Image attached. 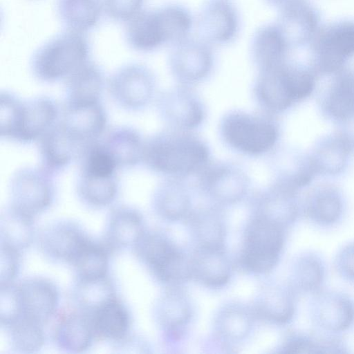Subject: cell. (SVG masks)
I'll return each mask as SVG.
<instances>
[{"label": "cell", "mask_w": 354, "mask_h": 354, "mask_svg": "<svg viewBox=\"0 0 354 354\" xmlns=\"http://www.w3.org/2000/svg\"><path fill=\"white\" fill-rule=\"evenodd\" d=\"M209 148L193 131L167 128L145 142L142 162L166 178L196 176L211 160Z\"/></svg>", "instance_id": "6da1fadb"}, {"label": "cell", "mask_w": 354, "mask_h": 354, "mask_svg": "<svg viewBox=\"0 0 354 354\" xmlns=\"http://www.w3.org/2000/svg\"><path fill=\"white\" fill-rule=\"evenodd\" d=\"M318 77L310 66L286 62L259 71L253 92L262 111L276 115L308 99Z\"/></svg>", "instance_id": "7a4b0ae2"}, {"label": "cell", "mask_w": 354, "mask_h": 354, "mask_svg": "<svg viewBox=\"0 0 354 354\" xmlns=\"http://www.w3.org/2000/svg\"><path fill=\"white\" fill-rule=\"evenodd\" d=\"M0 135L1 138L20 144L39 139L57 122L59 109L47 96L22 100L9 91L0 96Z\"/></svg>", "instance_id": "3957f363"}, {"label": "cell", "mask_w": 354, "mask_h": 354, "mask_svg": "<svg viewBox=\"0 0 354 354\" xmlns=\"http://www.w3.org/2000/svg\"><path fill=\"white\" fill-rule=\"evenodd\" d=\"M225 144L243 155L259 156L272 151L279 141L281 129L275 115L262 111L251 113L233 110L219 123Z\"/></svg>", "instance_id": "277c9868"}, {"label": "cell", "mask_w": 354, "mask_h": 354, "mask_svg": "<svg viewBox=\"0 0 354 354\" xmlns=\"http://www.w3.org/2000/svg\"><path fill=\"white\" fill-rule=\"evenodd\" d=\"M90 53V44L85 34L65 30L35 50L30 60V68L37 80L56 82L66 80L88 61Z\"/></svg>", "instance_id": "5b68a950"}, {"label": "cell", "mask_w": 354, "mask_h": 354, "mask_svg": "<svg viewBox=\"0 0 354 354\" xmlns=\"http://www.w3.org/2000/svg\"><path fill=\"white\" fill-rule=\"evenodd\" d=\"M287 231L275 223L253 215L244 232L240 266L253 274H264L272 271L280 260Z\"/></svg>", "instance_id": "8992f818"}, {"label": "cell", "mask_w": 354, "mask_h": 354, "mask_svg": "<svg viewBox=\"0 0 354 354\" xmlns=\"http://www.w3.org/2000/svg\"><path fill=\"white\" fill-rule=\"evenodd\" d=\"M133 249L159 281L171 286L191 279L189 257L165 234L145 231Z\"/></svg>", "instance_id": "52a82bcc"}, {"label": "cell", "mask_w": 354, "mask_h": 354, "mask_svg": "<svg viewBox=\"0 0 354 354\" xmlns=\"http://www.w3.org/2000/svg\"><path fill=\"white\" fill-rule=\"evenodd\" d=\"M309 66L316 75L330 77L354 57V20L344 19L320 27L310 42Z\"/></svg>", "instance_id": "ba28073f"}, {"label": "cell", "mask_w": 354, "mask_h": 354, "mask_svg": "<svg viewBox=\"0 0 354 354\" xmlns=\"http://www.w3.org/2000/svg\"><path fill=\"white\" fill-rule=\"evenodd\" d=\"M54 176L41 167H23L11 176V205L32 216L44 212L56 195Z\"/></svg>", "instance_id": "9c48e42d"}, {"label": "cell", "mask_w": 354, "mask_h": 354, "mask_svg": "<svg viewBox=\"0 0 354 354\" xmlns=\"http://www.w3.org/2000/svg\"><path fill=\"white\" fill-rule=\"evenodd\" d=\"M196 177L198 189L219 206L242 201L250 185L249 177L242 169L226 162L211 160Z\"/></svg>", "instance_id": "30bf717a"}, {"label": "cell", "mask_w": 354, "mask_h": 354, "mask_svg": "<svg viewBox=\"0 0 354 354\" xmlns=\"http://www.w3.org/2000/svg\"><path fill=\"white\" fill-rule=\"evenodd\" d=\"M112 100L123 109L136 111L146 107L152 100L156 79L147 66L131 63L118 68L107 81Z\"/></svg>", "instance_id": "8fae6325"}, {"label": "cell", "mask_w": 354, "mask_h": 354, "mask_svg": "<svg viewBox=\"0 0 354 354\" xmlns=\"http://www.w3.org/2000/svg\"><path fill=\"white\" fill-rule=\"evenodd\" d=\"M308 314L315 330L341 335L354 324V299L342 291L323 288L311 295Z\"/></svg>", "instance_id": "7c38bea8"}, {"label": "cell", "mask_w": 354, "mask_h": 354, "mask_svg": "<svg viewBox=\"0 0 354 354\" xmlns=\"http://www.w3.org/2000/svg\"><path fill=\"white\" fill-rule=\"evenodd\" d=\"M156 106L167 128L194 131L205 119L206 109L192 86L178 84L162 92Z\"/></svg>", "instance_id": "4fadbf2b"}, {"label": "cell", "mask_w": 354, "mask_h": 354, "mask_svg": "<svg viewBox=\"0 0 354 354\" xmlns=\"http://www.w3.org/2000/svg\"><path fill=\"white\" fill-rule=\"evenodd\" d=\"M213 65L211 45L201 38L188 37L172 46L169 67L179 84L192 86L202 82Z\"/></svg>", "instance_id": "5bb4252c"}, {"label": "cell", "mask_w": 354, "mask_h": 354, "mask_svg": "<svg viewBox=\"0 0 354 354\" xmlns=\"http://www.w3.org/2000/svg\"><path fill=\"white\" fill-rule=\"evenodd\" d=\"M347 209L342 190L331 183L312 187L301 198V216L313 227L329 230L338 226Z\"/></svg>", "instance_id": "9a60e30c"}, {"label": "cell", "mask_w": 354, "mask_h": 354, "mask_svg": "<svg viewBox=\"0 0 354 354\" xmlns=\"http://www.w3.org/2000/svg\"><path fill=\"white\" fill-rule=\"evenodd\" d=\"M254 214L288 230L301 216L299 192L274 180L254 197Z\"/></svg>", "instance_id": "2e32d148"}, {"label": "cell", "mask_w": 354, "mask_h": 354, "mask_svg": "<svg viewBox=\"0 0 354 354\" xmlns=\"http://www.w3.org/2000/svg\"><path fill=\"white\" fill-rule=\"evenodd\" d=\"M196 22L199 38L210 45L231 42L240 27L239 12L231 0H207Z\"/></svg>", "instance_id": "e0dca14e"}, {"label": "cell", "mask_w": 354, "mask_h": 354, "mask_svg": "<svg viewBox=\"0 0 354 354\" xmlns=\"http://www.w3.org/2000/svg\"><path fill=\"white\" fill-rule=\"evenodd\" d=\"M89 240L77 223L62 220L43 228L37 237V243L40 252L48 259L71 263Z\"/></svg>", "instance_id": "ac0fdd59"}, {"label": "cell", "mask_w": 354, "mask_h": 354, "mask_svg": "<svg viewBox=\"0 0 354 354\" xmlns=\"http://www.w3.org/2000/svg\"><path fill=\"white\" fill-rule=\"evenodd\" d=\"M297 293L289 282L271 281L259 290L252 310L256 318L277 326H285L294 319Z\"/></svg>", "instance_id": "d6986e66"}, {"label": "cell", "mask_w": 354, "mask_h": 354, "mask_svg": "<svg viewBox=\"0 0 354 354\" xmlns=\"http://www.w3.org/2000/svg\"><path fill=\"white\" fill-rule=\"evenodd\" d=\"M40 167L55 176L77 158L86 147L57 122L39 139Z\"/></svg>", "instance_id": "ffe728a7"}, {"label": "cell", "mask_w": 354, "mask_h": 354, "mask_svg": "<svg viewBox=\"0 0 354 354\" xmlns=\"http://www.w3.org/2000/svg\"><path fill=\"white\" fill-rule=\"evenodd\" d=\"M319 20L315 8L301 0L281 8L274 24L291 50L310 44L320 28Z\"/></svg>", "instance_id": "44dd1931"}, {"label": "cell", "mask_w": 354, "mask_h": 354, "mask_svg": "<svg viewBox=\"0 0 354 354\" xmlns=\"http://www.w3.org/2000/svg\"><path fill=\"white\" fill-rule=\"evenodd\" d=\"M59 122L86 146L102 136L107 125V115L100 101L64 104Z\"/></svg>", "instance_id": "7402d4cb"}, {"label": "cell", "mask_w": 354, "mask_h": 354, "mask_svg": "<svg viewBox=\"0 0 354 354\" xmlns=\"http://www.w3.org/2000/svg\"><path fill=\"white\" fill-rule=\"evenodd\" d=\"M22 315L42 325L56 313L59 303V292L50 280L30 277L18 284Z\"/></svg>", "instance_id": "603a6c76"}, {"label": "cell", "mask_w": 354, "mask_h": 354, "mask_svg": "<svg viewBox=\"0 0 354 354\" xmlns=\"http://www.w3.org/2000/svg\"><path fill=\"white\" fill-rule=\"evenodd\" d=\"M155 317L167 337H180L193 316L190 299L180 286H171L160 296Z\"/></svg>", "instance_id": "cb8c5ba5"}, {"label": "cell", "mask_w": 354, "mask_h": 354, "mask_svg": "<svg viewBox=\"0 0 354 354\" xmlns=\"http://www.w3.org/2000/svg\"><path fill=\"white\" fill-rule=\"evenodd\" d=\"M353 153L335 131L317 139L308 153L317 176L337 177L348 169Z\"/></svg>", "instance_id": "d4e9b609"}, {"label": "cell", "mask_w": 354, "mask_h": 354, "mask_svg": "<svg viewBox=\"0 0 354 354\" xmlns=\"http://www.w3.org/2000/svg\"><path fill=\"white\" fill-rule=\"evenodd\" d=\"M319 99L322 115L335 124L354 112V68L344 67L334 75Z\"/></svg>", "instance_id": "484cf974"}, {"label": "cell", "mask_w": 354, "mask_h": 354, "mask_svg": "<svg viewBox=\"0 0 354 354\" xmlns=\"http://www.w3.org/2000/svg\"><path fill=\"white\" fill-rule=\"evenodd\" d=\"M145 232L142 214L129 205L111 209L106 223L104 245L110 250L132 248Z\"/></svg>", "instance_id": "4316f807"}, {"label": "cell", "mask_w": 354, "mask_h": 354, "mask_svg": "<svg viewBox=\"0 0 354 354\" xmlns=\"http://www.w3.org/2000/svg\"><path fill=\"white\" fill-rule=\"evenodd\" d=\"M125 25L126 42L136 51L149 53L168 44L159 8L142 9Z\"/></svg>", "instance_id": "83f0119b"}, {"label": "cell", "mask_w": 354, "mask_h": 354, "mask_svg": "<svg viewBox=\"0 0 354 354\" xmlns=\"http://www.w3.org/2000/svg\"><path fill=\"white\" fill-rule=\"evenodd\" d=\"M189 259L191 279L212 288L229 282L232 267L225 248L197 247Z\"/></svg>", "instance_id": "f1b7e54d"}, {"label": "cell", "mask_w": 354, "mask_h": 354, "mask_svg": "<svg viewBox=\"0 0 354 354\" xmlns=\"http://www.w3.org/2000/svg\"><path fill=\"white\" fill-rule=\"evenodd\" d=\"M152 207L156 214L165 220L186 219L192 207L185 179L166 178L160 182L153 194Z\"/></svg>", "instance_id": "f546056e"}, {"label": "cell", "mask_w": 354, "mask_h": 354, "mask_svg": "<svg viewBox=\"0 0 354 354\" xmlns=\"http://www.w3.org/2000/svg\"><path fill=\"white\" fill-rule=\"evenodd\" d=\"M327 271L324 256L316 250H307L293 258L288 282L297 294L311 295L324 288Z\"/></svg>", "instance_id": "4dcf8cb0"}, {"label": "cell", "mask_w": 354, "mask_h": 354, "mask_svg": "<svg viewBox=\"0 0 354 354\" xmlns=\"http://www.w3.org/2000/svg\"><path fill=\"white\" fill-rule=\"evenodd\" d=\"M106 80L103 69L96 63L87 61L65 80L64 104L100 101Z\"/></svg>", "instance_id": "1f68e13d"}, {"label": "cell", "mask_w": 354, "mask_h": 354, "mask_svg": "<svg viewBox=\"0 0 354 354\" xmlns=\"http://www.w3.org/2000/svg\"><path fill=\"white\" fill-rule=\"evenodd\" d=\"M186 220L197 247L225 248V221L219 205L192 209Z\"/></svg>", "instance_id": "d6a6232c"}, {"label": "cell", "mask_w": 354, "mask_h": 354, "mask_svg": "<svg viewBox=\"0 0 354 354\" xmlns=\"http://www.w3.org/2000/svg\"><path fill=\"white\" fill-rule=\"evenodd\" d=\"M94 337L90 316L80 310L60 315L54 332L57 346L68 353L86 351L91 346Z\"/></svg>", "instance_id": "836d02e7"}, {"label": "cell", "mask_w": 354, "mask_h": 354, "mask_svg": "<svg viewBox=\"0 0 354 354\" xmlns=\"http://www.w3.org/2000/svg\"><path fill=\"white\" fill-rule=\"evenodd\" d=\"M290 49L275 24L263 25L254 32L250 44L252 59L258 71L288 61Z\"/></svg>", "instance_id": "e575fe53"}, {"label": "cell", "mask_w": 354, "mask_h": 354, "mask_svg": "<svg viewBox=\"0 0 354 354\" xmlns=\"http://www.w3.org/2000/svg\"><path fill=\"white\" fill-rule=\"evenodd\" d=\"M282 353H348V345L340 335L314 332L292 331L281 342Z\"/></svg>", "instance_id": "d590c367"}, {"label": "cell", "mask_w": 354, "mask_h": 354, "mask_svg": "<svg viewBox=\"0 0 354 354\" xmlns=\"http://www.w3.org/2000/svg\"><path fill=\"white\" fill-rule=\"evenodd\" d=\"M145 142L136 129L119 126L107 133L102 143L120 169L132 168L142 162Z\"/></svg>", "instance_id": "8d00e7d4"}, {"label": "cell", "mask_w": 354, "mask_h": 354, "mask_svg": "<svg viewBox=\"0 0 354 354\" xmlns=\"http://www.w3.org/2000/svg\"><path fill=\"white\" fill-rule=\"evenodd\" d=\"M90 317L95 337L99 339L116 343L129 334L131 317L116 296L100 306Z\"/></svg>", "instance_id": "74e56055"}, {"label": "cell", "mask_w": 354, "mask_h": 354, "mask_svg": "<svg viewBox=\"0 0 354 354\" xmlns=\"http://www.w3.org/2000/svg\"><path fill=\"white\" fill-rule=\"evenodd\" d=\"M279 158L275 181L299 192L310 185L317 176L308 153L289 149Z\"/></svg>", "instance_id": "f35d334b"}, {"label": "cell", "mask_w": 354, "mask_h": 354, "mask_svg": "<svg viewBox=\"0 0 354 354\" xmlns=\"http://www.w3.org/2000/svg\"><path fill=\"white\" fill-rule=\"evenodd\" d=\"M57 14L66 30L86 34L102 15L101 0H57Z\"/></svg>", "instance_id": "ab89813d"}, {"label": "cell", "mask_w": 354, "mask_h": 354, "mask_svg": "<svg viewBox=\"0 0 354 354\" xmlns=\"http://www.w3.org/2000/svg\"><path fill=\"white\" fill-rule=\"evenodd\" d=\"M35 236L34 216L12 205L1 211L0 217V243L19 252L26 249Z\"/></svg>", "instance_id": "60d3db41"}, {"label": "cell", "mask_w": 354, "mask_h": 354, "mask_svg": "<svg viewBox=\"0 0 354 354\" xmlns=\"http://www.w3.org/2000/svg\"><path fill=\"white\" fill-rule=\"evenodd\" d=\"M76 193L80 201L92 208H103L112 204L119 193L116 176H98L80 172Z\"/></svg>", "instance_id": "b9f144b4"}, {"label": "cell", "mask_w": 354, "mask_h": 354, "mask_svg": "<svg viewBox=\"0 0 354 354\" xmlns=\"http://www.w3.org/2000/svg\"><path fill=\"white\" fill-rule=\"evenodd\" d=\"M254 318L252 308L239 304H230L217 313L214 328L218 335L225 341L240 342L250 333Z\"/></svg>", "instance_id": "7bdbcfd3"}, {"label": "cell", "mask_w": 354, "mask_h": 354, "mask_svg": "<svg viewBox=\"0 0 354 354\" xmlns=\"http://www.w3.org/2000/svg\"><path fill=\"white\" fill-rule=\"evenodd\" d=\"M115 296L114 287L107 276L77 279L73 290V297L79 310L89 316Z\"/></svg>", "instance_id": "ee69618b"}, {"label": "cell", "mask_w": 354, "mask_h": 354, "mask_svg": "<svg viewBox=\"0 0 354 354\" xmlns=\"http://www.w3.org/2000/svg\"><path fill=\"white\" fill-rule=\"evenodd\" d=\"M109 250L104 243L90 239L70 263L77 279H95L107 276Z\"/></svg>", "instance_id": "f6af8a7d"}, {"label": "cell", "mask_w": 354, "mask_h": 354, "mask_svg": "<svg viewBox=\"0 0 354 354\" xmlns=\"http://www.w3.org/2000/svg\"><path fill=\"white\" fill-rule=\"evenodd\" d=\"M42 324L21 315L6 326L11 347L16 351L32 353L39 351L45 342Z\"/></svg>", "instance_id": "bcb514c9"}, {"label": "cell", "mask_w": 354, "mask_h": 354, "mask_svg": "<svg viewBox=\"0 0 354 354\" xmlns=\"http://www.w3.org/2000/svg\"><path fill=\"white\" fill-rule=\"evenodd\" d=\"M22 315V307L18 285L12 283L1 285L0 321L7 326Z\"/></svg>", "instance_id": "7dc6e473"}, {"label": "cell", "mask_w": 354, "mask_h": 354, "mask_svg": "<svg viewBox=\"0 0 354 354\" xmlns=\"http://www.w3.org/2000/svg\"><path fill=\"white\" fill-rule=\"evenodd\" d=\"M145 0H101L103 12L111 20L126 24L143 8Z\"/></svg>", "instance_id": "c3c4849f"}, {"label": "cell", "mask_w": 354, "mask_h": 354, "mask_svg": "<svg viewBox=\"0 0 354 354\" xmlns=\"http://www.w3.org/2000/svg\"><path fill=\"white\" fill-rule=\"evenodd\" d=\"M337 274L345 281L354 282V241L342 245L333 259Z\"/></svg>", "instance_id": "681fc988"}, {"label": "cell", "mask_w": 354, "mask_h": 354, "mask_svg": "<svg viewBox=\"0 0 354 354\" xmlns=\"http://www.w3.org/2000/svg\"><path fill=\"white\" fill-rule=\"evenodd\" d=\"M0 283L1 285L12 282L17 275L20 266V252L1 245Z\"/></svg>", "instance_id": "f907efd6"}, {"label": "cell", "mask_w": 354, "mask_h": 354, "mask_svg": "<svg viewBox=\"0 0 354 354\" xmlns=\"http://www.w3.org/2000/svg\"><path fill=\"white\" fill-rule=\"evenodd\" d=\"M336 131L354 151V112L336 123Z\"/></svg>", "instance_id": "816d5d0a"}, {"label": "cell", "mask_w": 354, "mask_h": 354, "mask_svg": "<svg viewBox=\"0 0 354 354\" xmlns=\"http://www.w3.org/2000/svg\"><path fill=\"white\" fill-rule=\"evenodd\" d=\"M270 4L279 7L280 9L301 0H266Z\"/></svg>", "instance_id": "f5cc1de1"}]
</instances>
